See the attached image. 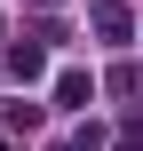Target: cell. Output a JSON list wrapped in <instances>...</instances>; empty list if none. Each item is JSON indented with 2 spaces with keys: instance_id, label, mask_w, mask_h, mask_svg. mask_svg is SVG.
I'll list each match as a JSON object with an SVG mask.
<instances>
[{
  "instance_id": "obj_1",
  "label": "cell",
  "mask_w": 143,
  "mask_h": 151,
  "mask_svg": "<svg viewBox=\"0 0 143 151\" xmlns=\"http://www.w3.org/2000/svg\"><path fill=\"white\" fill-rule=\"evenodd\" d=\"M88 24H96V40H111V48H127V40H135L127 0H88Z\"/></svg>"
},
{
  "instance_id": "obj_2",
  "label": "cell",
  "mask_w": 143,
  "mask_h": 151,
  "mask_svg": "<svg viewBox=\"0 0 143 151\" xmlns=\"http://www.w3.org/2000/svg\"><path fill=\"white\" fill-rule=\"evenodd\" d=\"M56 104H64V111H88V104H96V80H88V72H56Z\"/></svg>"
},
{
  "instance_id": "obj_3",
  "label": "cell",
  "mask_w": 143,
  "mask_h": 151,
  "mask_svg": "<svg viewBox=\"0 0 143 151\" xmlns=\"http://www.w3.org/2000/svg\"><path fill=\"white\" fill-rule=\"evenodd\" d=\"M8 72H16V80H40V72H48V56L24 40V48H8Z\"/></svg>"
},
{
  "instance_id": "obj_4",
  "label": "cell",
  "mask_w": 143,
  "mask_h": 151,
  "mask_svg": "<svg viewBox=\"0 0 143 151\" xmlns=\"http://www.w3.org/2000/svg\"><path fill=\"white\" fill-rule=\"evenodd\" d=\"M56 151H80V143H56Z\"/></svg>"
},
{
  "instance_id": "obj_5",
  "label": "cell",
  "mask_w": 143,
  "mask_h": 151,
  "mask_svg": "<svg viewBox=\"0 0 143 151\" xmlns=\"http://www.w3.org/2000/svg\"><path fill=\"white\" fill-rule=\"evenodd\" d=\"M40 8H48V0H40Z\"/></svg>"
},
{
  "instance_id": "obj_6",
  "label": "cell",
  "mask_w": 143,
  "mask_h": 151,
  "mask_svg": "<svg viewBox=\"0 0 143 151\" xmlns=\"http://www.w3.org/2000/svg\"><path fill=\"white\" fill-rule=\"evenodd\" d=\"M0 151H8V143H0Z\"/></svg>"
}]
</instances>
